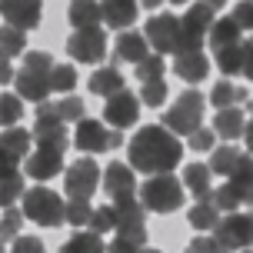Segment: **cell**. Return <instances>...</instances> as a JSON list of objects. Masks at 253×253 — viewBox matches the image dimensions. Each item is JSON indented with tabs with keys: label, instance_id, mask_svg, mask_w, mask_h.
I'll use <instances>...</instances> for the list:
<instances>
[{
	"label": "cell",
	"instance_id": "60d3db41",
	"mask_svg": "<svg viewBox=\"0 0 253 253\" xmlns=\"http://www.w3.org/2000/svg\"><path fill=\"white\" fill-rule=\"evenodd\" d=\"M74 87H77V70L67 67V63H57L53 67V90L57 93H70Z\"/></svg>",
	"mask_w": 253,
	"mask_h": 253
},
{
	"label": "cell",
	"instance_id": "f5cc1de1",
	"mask_svg": "<svg viewBox=\"0 0 253 253\" xmlns=\"http://www.w3.org/2000/svg\"><path fill=\"white\" fill-rule=\"evenodd\" d=\"M243 137H247V147H250V153H253V117H250V126L243 130Z\"/></svg>",
	"mask_w": 253,
	"mask_h": 253
},
{
	"label": "cell",
	"instance_id": "74e56055",
	"mask_svg": "<svg viewBox=\"0 0 253 253\" xmlns=\"http://www.w3.org/2000/svg\"><path fill=\"white\" fill-rule=\"evenodd\" d=\"M90 216H93L90 200H67V207H63V220H67L70 227H87Z\"/></svg>",
	"mask_w": 253,
	"mask_h": 253
},
{
	"label": "cell",
	"instance_id": "6125c7cd",
	"mask_svg": "<svg viewBox=\"0 0 253 253\" xmlns=\"http://www.w3.org/2000/svg\"><path fill=\"white\" fill-rule=\"evenodd\" d=\"M243 253H250V250H243Z\"/></svg>",
	"mask_w": 253,
	"mask_h": 253
},
{
	"label": "cell",
	"instance_id": "7a4b0ae2",
	"mask_svg": "<svg viewBox=\"0 0 253 253\" xmlns=\"http://www.w3.org/2000/svg\"><path fill=\"white\" fill-rule=\"evenodd\" d=\"M53 57L43 50H30L24 53V67L17 70L13 84H17V93L24 100H34V103H43L47 97L53 93Z\"/></svg>",
	"mask_w": 253,
	"mask_h": 253
},
{
	"label": "cell",
	"instance_id": "816d5d0a",
	"mask_svg": "<svg viewBox=\"0 0 253 253\" xmlns=\"http://www.w3.org/2000/svg\"><path fill=\"white\" fill-rule=\"evenodd\" d=\"M13 77H17V70L10 67V60H3V57H0V84H10Z\"/></svg>",
	"mask_w": 253,
	"mask_h": 253
},
{
	"label": "cell",
	"instance_id": "c3c4849f",
	"mask_svg": "<svg viewBox=\"0 0 253 253\" xmlns=\"http://www.w3.org/2000/svg\"><path fill=\"white\" fill-rule=\"evenodd\" d=\"M10 173H17V160H13L10 153L0 147V180H3V177H10Z\"/></svg>",
	"mask_w": 253,
	"mask_h": 253
},
{
	"label": "cell",
	"instance_id": "f1b7e54d",
	"mask_svg": "<svg viewBox=\"0 0 253 253\" xmlns=\"http://www.w3.org/2000/svg\"><path fill=\"white\" fill-rule=\"evenodd\" d=\"M60 253H107V243L100 240V233L87 230V233H74L60 247Z\"/></svg>",
	"mask_w": 253,
	"mask_h": 253
},
{
	"label": "cell",
	"instance_id": "5bb4252c",
	"mask_svg": "<svg viewBox=\"0 0 253 253\" xmlns=\"http://www.w3.org/2000/svg\"><path fill=\"white\" fill-rule=\"evenodd\" d=\"M137 117H140V97L130 93V90H120V93H114L110 100L103 103V120L114 126V130H120V126H133Z\"/></svg>",
	"mask_w": 253,
	"mask_h": 253
},
{
	"label": "cell",
	"instance_id": "11a10c76",
	"mask_svg": "<svg viewBox=\"0 0 253 253\" xmlns=\"http://www.w3.org/2000/svg\"><path fill=\"white\" fill-rule=\"evenodd\" d=\"M203 3H207V7H213V10H220V7H223L227 0H203Z\"/></svg>",
	"mask_w": 253,
	"mask_h": 253
},
{
	"label": "cell",
	"instance_id": "d6986e66",
	"mask_svg": "<svg viewBox=\"0 0 253 253\" xmlns=\"http://www.w3.org/2000/svg\"><path fill=\"white\" fill-rule=\"evenodd\" d=\"M173 74L183 77L187 84H200L203 77L210 74V60L203 50H187V53H177L173 57Z\"/></svg>",
	"mask_w": 253,
	"mask_h": 253
},
{
	"label": "cell",
	"instance_id": "836d02e7",
	"mask_svg": "<svg viewBox=\"0 0 253 253\" xmlns=\"http://www.w3.org/2000/svg\"><path fill=\"white\" fill-rule=\"evenodd\" d=\"M24 220H27L24 210H17V207H7V210H3V216H0V243H3V247L20 237V223H24Z\"/></svg>",
	"mask_w": 253,
	"mask_h": 253
},
{
	"label": "cell",
	"instance_id": "ee69618b",
	"mask_svg": "<svg viewBox=\"0 0 253 253\" xmlns=\"http://www.w3.org/2000/svg\"><path fill=\"white\" fill-rule=\"evenodd\" d=\"M230 17L240 24V30H253V0H240Z\"/></svg>",
	"mask_w": 253,
	"mask_h": 253
},
{
	"label": "cell",
	"instance_id": "ab89813d",
	"mask_svg": "<svg viewBox=\"0 0 253 253\" xmlns=\"http://www.w3.org/2000/svg\"><path fill=\"white\" fill-rule=\"evenodd\" d=\"M90 230H93V233H110V230H117V213H114V207H93Z\"/></svg>",
	"mask_w": 253,
	"mask_h": 253
},
{
	"label": "cell",
	"instance_id": "8fae6325",
	"mask_svg": "<svg viewBox=\"0 0 253 253\" xmlns=\"http://www.w3.org/2000/svg\"><path fill=\"white\" fill-rule=\"evenodd\" d=\"M143 37L150 40V47L157 53H180V17L173 13H157L147 20L143 27Z\"/></svg>",
	"mask_w": 253,
	"mask_h": 253
},
{
	"label": "cell",
	"instance_id": "d6a6232c",
	"mask_svg": "<svg viewBox=\"0 0 253 253\" xmlns=\"http://www.w3.org/2000/svg\"><path fill=\"white\" fill-rule=\"evenodd\" d=\"M53 103V114L60 117L63 124H80L84 120V100L74 97V93H67L63 100H50Z\"/></svg>",
	"mask_w": 253,
	"mask_h": 253
},
{
	"label": "cell",
	"instance_id": "ba28073f",
	"mask_svg": "<svg viewBox=\"0 0 253 253\" xmlns=\"http://www.w3.org/2000/svg\"><path fill=\"white\" fill-rule=\"evenodd\" d=\"M100 167L93 164V157H80L67 167V177H63V190L70 200H90L93 190L100 187Z\"/></svg>",
	"mask_w": 253,
	"mask_h": 253
},
{
	"label": "cell",
	"instance_id": "4fadbf2b",
	"mask_svg": "<svg viewBox=\"0 0 253 253\" xmlns=\"http://www.w3.org/2000/svg\"><path fill=\"white\" fill-rule=\"evenodd\" d=\"M34 137H37V147H57V150H63V147H67V126H63L60 117L53 114V103L50 100L37 103Z\"/></svg>",
	"mask_w": 253,
	"mask_h": 253
},
{
	"label": "cell",
	"instance_id": "9f6ffc18",
	"mask_svg": "<svg viewBox=\"0 0 253 253\" xmlns=\"http://www.w3.org/2000/svg\"><path fill=\"white\" fill-rule=\"evenodd\" d=\"M137 253H160V250H150V247H140Z\"/></svg>",
	"mask_w": 253,
	"mask_h": 253
},
{
	"label": "cell",
	"instance_id": "f907efd6",
	"mask_svg": "<svg viewBox=\"0 0 253 253\" xmlns=\"http://www.w3.org/2000/svg\"><path fill=\"white\" fill-rule=\"evenodd\" d=\"M247 80H253V40L247 43V53H243V70H240Z\"/></svg>",
	"mask_w": 253,
	"mask_h": 253
},
{
	"label": "cell",
	"instance_id": "83f0119b",
	"mask_svg": "<svg viewBox=\"0 0 253 253\" xmlns=\"http://www.w3.org/2000/svg\"><path fill=\"white\" fill-rule=\"evenodd\" d=\"M30 140H34V133H27L20 126H7V130L0 133V147L10 153L13 160H27V157H30Z\"/></svg>",
	"mask_w": 253,
	"mask_h": 253
},
{
	"label": "cell",
	"instance_id": "d590c367",
	"mask_svg": "<svg viewBox=\"0 0 253 253\" xmlns=\"http://www.w3.org/2000/svg\"><path fill=\"white\" fill-rule=\"evenodd\" d=\"M164 70H167L164 53H147V57L137 63V77H140V84H150V80H164Z\"/></svg>",
	"mask_w": 253,
	"mask_h": 253
},
{
	"label": "cell",
	"instance_id": "7dc6e473",
	"mask_svg": "<svg viewBox=\"0 0 253 253\" xmlns=\"http://www.w3.org/2000/svg\"><path fill=\"white\" fill-rule=\"evenodd\" d=\"M187 253H220V250H216L213 237H193L187 243Z\"/></svg>",
	"mask_w": 253,
	"mask_h": 253
},
{
	"label": "cell",
	"instance_id": "8992f818",
	"mask_svg": "<svg viewBox=\"0 0 253 253\" xmlns=\"http://www.w3.org/2000/svg\"><path fill=\"white\" fill-rule=\"evenodd\" d=\"M213 243L220 253L250 250L253 247V213H227L213 227Z\"/></svg>",
	"mask_w": 253,
	"mask_h": 253
},
{
	"label": "cell",
	"instance_id": "e0dca14e",
	"mask_svg": "<svg viewBox=\"0 0 253 253\" xmlns=\"http://www.w3.org/2000/svg\"><path fill=\"white\" fill-rule=\"evenodd\" d=\"M24 170H27V177H34V180L57 177L63 170V150H57V147H37V153L27 157Z\"/></svg>",
	"mask_w": 253,
	"mask_h": 253
},
{
	"label": "cell",
	"instance_id": "4316f807",
	"mask_svg": "<svg viewBox=\"0 0 253 253\" xmlns=\"http://www.w3.org/2000/svg\"><path fill=\"white\" fill-rule=\"evenodd\" d=\"M243 30L233 17H223V20H213L210 27V47L213 50H223V47H233V43H243Z\"/></svg>",
	"mask_w": 253,
	"mask_h": 253
},
{
	"label": "cell",
	"instance_id": "94428289",
	"mask_svg": "<svg viewBox=\"0 0 253 253\" xmlns=\"http://www.w3.org/2000/svg\"><path fill=\"white\" fill-rule=\"evenodd\" d=\"M250 213H253V203H250Z\"/></svg>",
	"mask_w": 253,
	"mask_h": 253
},
{
	"label": "cell",
	"instance_id": "91938a15",
	"mask_svg": "<svg viewBox=\"0 0 253 253\" xmlns=\"http://www.w3.org/2000/svg\"><path fill=\"white\" fill-rule=\"evenodd\" d=\"M3 250H7V247H3V243H0V253H3Z\"/></svg>",
	"mask_w": 253,
	"mask_h": 253
},
{
	"label": "cell",
	"instance_id": "681fc988",
	"mask_svg": "<svg viewBox=\"0 0 253 253\" xmlns=\"http://www.w3.org/2000/svg\"><path fill=\"white\" fill-rule=\"evenodd\" d=\"M140 247L137 243H130V240H124V237H117L114 243H110V247H107V253H137Z\"/></svg>",
	"mask_w": 253,
	"mask_h": 253
},
{
	"label": "cell",
	"instance_id": "5b68a950",
	"mask_svg": "<svg viewBox=\"0 0 253 253\" xmlns=\"http://www.w3.org/2000/svg\"><path fill=\"white\" fill-rule=\"evenodd\" d=\"M203 107H207V97H200L197 90H183L173 107L164 114V126L170 133H197L200 130V120H203Z\"/></svg>",
	"mask_w": 253,
	"mask_h": 253
},
{
	"label": "cell",
	"instance_id": "603a6c76",
	"mask_svg": "<svg viewBox=\"0 0 253 253\" xmlns=\"http://www.w3.org/2000/svg\"><path fill=\"white\" fill-rule=\"evenodd\" d=\"M220 213H223V210L213 203V197H200V200L190 207L187 220H190L193 230H213L216 223H220Z\"/></svg>",
	"mask_w": 253,
	"mask_h": 253
},
{
	"label": "cell",
	"instance_id": "cb8c5ba5",
	"mask_svg": "<svg viewBox=\"0 0 253 253\" xmlns=\"http://www.w3.org/2000/svg\"><path fill=\"white\" fill-rule=\"evenodd\" d=\"M213 170H210V164H187V170H183V183H187V190L200 200V197H210L213 193Z\"/></svg>",
	"mask_w": 253,
	"mask_h": 253
},
{
	"label": "cell",
	"instance_id": "db71d44e",
	"mask_svg": "<svg viewBox=\"0 0 253 253\" xmlns=\"http://www.w3.org/2000/svg\"><path fill=\"white\" fill-rule=\"evenodd\" d=\"M160 3H164V0H143V7H147V10H157Z\"/></svg>",
	"mask_w": 253,
	"mask_h": 253
},
{
	"label": "cell",
	"instance_id": "52a82bcc",
	"mask_svg": "<svg viewBox=\"0 0 253 253\" xmlns=\"http://www.w3.org/2000/svg\"><path fill=\"white\" fill-rule=\"evenodd\" d=\"M210 27H213V7L207 3H193L183 17H180V53L187 50H200L203 40L210 37Z\"/></svg>",
	"mask_w": 253,
	"mask_h": 253
},
{
	"label": "cell",
	"instance_id": "e575fe53",
	"mask_svg": "<svg viewBox=\"0 0 253 253\" xmlns=\"http://www.w3.org/2000/svg\"><path fill=\"white\" fill-rule=\"evenodd\" d=\"M24 117V97L20 93H0V126H13Z\"/></svg>",
	"mask_w": 253,
	"mask_h": 253
},
{
	"label": "cell",
	"instance_id": "f35d334b",
	"mask_svg": "<svg viewBox=\"0 0 253 253\" xmlns=\"http://www.w3.org/2000/svg\"><path fill=\"white\" fill-rule=\"evenodd\" d=\"M237 160H240V150H233V147H216V150L210 153V170L230 177V170L237 167Z\"/></svg>",
	"mask_w": 253,
	"mask_h": 253
},
{
	"label": "cell",
	"instance_id": "7c38bea8",
	"mask_svg": "<svg viewBox=\"0 0 253 253\" xmlns=\"http://www.w3.org/2000/svg\"><path fill=\"white\" fill-rule=\"evenodd\" d=\"M143 203L140 200H117L114 203V213H117V237H124V240L137 243V247H143V240H147V220H143Z\"/></svg>",
	"mask_w": 253,
	"mask_h": 253
},
{
	"label": "cell",
	"instance_id": "ac0fdd59",
	"mask_svg": "<svg viewBox=\"0 0 253 253\" xmlns=\"http://www.w3.org/2000/svg\"><path fill=\"white\" fill-rule=\"evenodd\" d=\"M150 50V40L137 34V30H124L117 37V47H114V60L117 63H140Z\"/></svg>",
	"mask_w": 253,
	"mask_h": 253
},
{
	"label": "cell",
	"instance_id": "44dd1931",
	"mask_svg": "<svg viewBox=\"0 0 253 253\" xmlns=\"http://www.w3.org/2000/svg\"><path fill=\"white\" fill-rule=\"evenodd\" d=\"M100 10H103V20L114 27H120V30H126V27L137 20V0H100Z\"/></svg>",
	"mask_w": 253,
	"mask_h": 253
},
{
	"label": "cell",
	"instance_id": "f546056e",
	"mask_svg": "<svg viewBox=\"0 0 253 253\" xmlns=\"http://www.w3.org/2000/svg\"><path fill=\"white\" fill-rule=\"evenodd\" d=\"M247 100V90L237 87V84H230V80H220L213 90H210V103H213L216 110H227V107H233V103Z\"/></svg>",
	"mask_w": 253,
	"mask_h": 253
},
{
	"label": "cell",
	"instance_id": "d4e9b609",
	"mask_svg": "<svg viewBox=\"0 0 253 253\" xmlns=\"http://www.w3.org/2000/svg\"><path fill=\"white\" fill-rule=\"evenodd\" d=\"M120 90H124V74H120L117 67H100V70L90 74V93H97V97H114Z\"/></svg>",
	"mask_w": 253,
	"mask_h": 253
},
{
	"label": "cell",
	"instance_id": "2e32d148",
	"mask_svg": "<svg viewBox=\"0 0 253 253\" xmlns=\"http://www.w3.org/2000/svg\"><path fill=\"white\" fill-rule=\"evenodd\" d=\"M103 190H107V197L110 200H130L133 193H137V177H133V167H126V164H110L107 170H103Z\"/></svg>",
	"mask_w": 253,
	"mask_h": 253
},
{
	"label": "cell",
	"instance_id": "6f0895ef",
	"mask_svg": "<svg viewBox=\"0 0 253 253\" xmlns=\"http://www.w3.org/2000/svg\"><path fill=\"white\" fill-rule=\"evenodd\" d=\"M247 110H250V117H253V100H247Z\"/></svg>",
	"mask_w": 253,
	"mask_h": 253
},
{
	"label": "cell",
	"instance_id": "8d00e7d4",
	"mask_svg": "<svg viewBox=\"0 0 253 253\" xmlns=\"http://www.w3.org/2000/svg\"><path fill=\"white\" fill-rule=\"evenodd\" d=\"M24 193H27V187H24V177H20V170L0 180V207H13V200H20Z\"/></svg>",
	"mask_w": 253,
	"mask_h": 253
},
{
	"label": "cell",
	"instance_id": "1f68e13d",
	"mask_svg": "<svg viewBox=\"0 0 253 253\" xmlns=\"http://www.w3.org/2000/svg\"><path fill=\"white\" fill-rule=\"evenodd\" d=\"M243 53H247V43H233V47L216 50V67L223 70V77L240 74V70H243Z\"/></svg>",
	"mask_w": 253,
	"mask_h": 253
},
{
	"label": "cell",
	"instance_id": "9a60e30c",
	"mask_svg": "<svg viewBox=\"0 0 253 253\" xmlns=\"http://www.w3.org/2000/svg\"><path fill=\"white\" fill-rule=\"evenodd\" d=\"M0 13L17 30H34L43 13V0H0Z\"/></svg>",
	"mask_w": 253,
	"mask_h": 253
},
{
	"label": "cell",
	"instance_id": "680465c9",
	"mask_svg": "<svg viewBox=\"0 0 253 253\" xmlns=\"http://www.w3.org/2000/svg\"><path fill=\"white\" fill-rule=\"evenodd\" d=\"M170 3H187V0H170Z\"/></svg>",
	"mask_w": 253,
	"mask_h": 253
},
{
	"label": "cell",
	"instance_id": "7bdbcfd3",
	"mask_svg": "<svg viewBox=\"0 0 253 253\" xmlns=\"http://www.w3.org/2000/svg\"><path fill=\"white\" fill-rule=\"evenodd\" d=\"M140 100L147 103V107H160V103L167 100V84H164V80H150V84H143Z\"/></svg>",
	"mask_w": 253,
	"mask_h": 253
},
{
	"label": "cell",
	"instance_id": "7402d4cb",
	"mask_svg": "<svg viewBox=\"0 0 253 253\" xmlns=\"http://www.w3.org/2000/svg\"><path fill=\"white\" fill-rule=\"evenodd\" d=\"M67 20L74 24V30H80V27H97V24L103 20L100 0H70Z\"/></svg>",
	"mask_w": 253,
	"mask_h": 253
},
{
	"label": "cell",
	"instance_id": "277c9868",
	"mask_svg": "<svg viewBox=\"0 0 253 253\" xmlns=\"http://www.w3.org/2000/svg\"><path fill=\"white\" fill-rule=\"evenodd\" d=\"M24 216L27 220H34L37 227H60L63 223V197L57 193V190H50V187H34V190H27L24 197Z\"/></svg>",
	"mask_w": 253,
	"mask_h": 253
},
{
	"label": "cell",
	"instance_id": "4dcf8cb0",
	"mask_svg": "<svg viewBox=\"0 0 253 253\" xmlns=\"http://www.w3.org/2000/svg\"><path fill=\"white\" fill-rule=\"evenodd\" d=\"M24 47H27L24 30H17V27H10V24L0 27V57H3V60L20 57V53H24Z\"/></svg>",
	"mask_w": 253,
	"mask_h": 253
},
{
	"label": "cell",
	"instance_id": "6da1fadb",
	"mask_svg": "<svg viewBox=\"0 0 253 253\" xmlns=\"http://www.w3.org/2000/svg\"><path fill=\"white\" fill-rule=\"evenodd\" d=\"M130 167L140 173H170L173 167L183 160V147H180L177 133H170L164 124H150L140 126L137 133L130 137Z\"/></svg>",
	"mask_w": 253,
	"mask_h": 253
},
{
	"label": "cell",
	"instance_id": "3957f363",
	"mask_svg": "<svg viewBox=\"0 0 253 253\" xmlns=\"http://www.w3.org/2000/svg\"><path fill=\"white\" fill-rule=\"evenodd\" d=\"M140 203L147 210H153V213H173V210L183 207V183L173 180L170 173H157V177L143 180Z\"/></svg>",
	"mask_w": 253,
	"mask_h": 253
},
{
	"label": "cell",
	"instance_id": "30bf717a",
	"mask_svg": "<svg viewBox=\"0 0 253 253\" xmlns=\"http://www.w3.org/2000/svg\"><path fill=\"white\" fill-rule=\"evenodd\" d=\"M67 53L80 63H100L107 57V34L100 27H80L67 37Z\"/></svg>",
	"mask_w": 253,
	"mask_h": 253
},
{
	"label": "cell",
	"instance_id": "f6af8a7d",
	"mask_svg": "<svg viewBox=\"0 0 253 253\" xmlns=\"http://www.w3.org/2000/svg\"><path fill=\"white\" fill-rule=\"evenodd\" d=\"M213 140H216V130H207V126H200L197 133H190V147L193 150H213Z\"/></svg>",
	"mask_w": 253,
	"mask_h": 253
},
{
	"label": "cell",
	"instance_id": "bcb514c9",
	"mask_svg": "<svg viewBox=\"0 0 253 253\" xmlns=\"http://www.w3.org/2000/svg\"><path fill=\"white\" fill-rule=\"evenodd\" d=\"M10 253H47V247H43V240H37V237H17Z\"/></svg>",
	"mask_w": 253,
	"mask_h": 253
},
{
	"label": "cell",
	"instance_id": "9c48e42d",
	"mask_svg": "<svg viewBox=\"0 0 253 253\" xmlns=\"http://www.w3.org/2000/svg\"><path fill=\"white\" fill-rule=\"evenodd\" d=\"M74 143L80 153H103V150H117L124 137H120V130H110V126H103L100 120H80L77 124V133H74Z\"/></svg>",
	"mask_w": 253,
	"mask_h": 253
},
{
	"label": "cell",
	"instance_id": "b9f144b4",
	"mask_svg": "<svg viewBox=\"0 0 253 253\" xmlns=\"http://www.w3.org/2000/svg\"><path fill=\"white\" fill-rule=\"evenodd\" d=\"M210 197H213V203L220 207V210H227V213H237V207H240V197H237V193L230 190V183L216 187L213 193H210Z\"/></svg>",
	"mask_w": 253,
	"mask_h": 253
},
{
	"label": "cell",
	"instance_id": "484cf974",
	"mask_svg": "<svg viewBox=\"0 0 253 253\" xmlns=\"http://www.w3.org/2000/svg\"><path fill=\"white\" fill-rule=\"evenodd\" d=\"M213 130H216V133H220L223 140H237V137H243V130H247L243 110H237V107L216 110V117H213Z\"/></svg>",
	"mask_w": 253,
	"mask_h": 253
},
{
	"label": "cell",
	"instance_id": "ffe728a7",
	"mask_svg": "<svg viewBox=\"0 0 253 253\" xmlns=\"http://www.w3.org/2000/svg\"><path fill=\"white\" fill-rule=\"evenodd\" d=\"M227 183L240 197V203H253V160H250V153H240V160L230 170Z\"/></svg>",
	"mask_w": 253,
	"mask_h": 253
}]
</instances>
